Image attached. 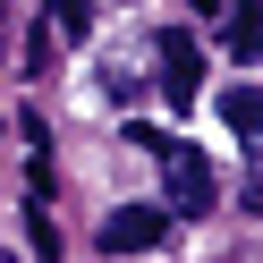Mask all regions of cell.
<instances>
[{"label":"cell","instance_id":"3","mask_svg":"<svg viewBox=\"0 0 263 263\" xmlns=\"http://www.w3.org/2000/svg\"><path fill=\"white\" fill-rule=\"evenodd\" d=\"M161 221H170V212H153V204H119L102 221V255H144V246H161Z\"/></svg>","mask_w":263,"mask_h":263},{"label":"cell","instance_id":"4","mask_svg":"<svg viewBox=\"0 0 263 263\" xmlns=\"http://www.w3.org/2000/svg\"><path fill=\"white\" fill-rule=\"evenodd\" d=\"M229 60H263V9H255V0H229Z\"/></svg>","mask_w":263,"mask_h":263},{"label":"cell","instance_id":"6","mask_svg":"<svg viewBox=\"0 0 263 263\" xmlns=\"http://www.w3.org/2000/svg\"><path fill=\"white\" fill-rule=\"evenodd\" d=\"M51 17H60V34H77V43H85V26H93V0H51Z\"/></svg>","mask_w":263,"mask_h":263},{"label":"cell","instance_id":"1","mask_svg":"<svg viewBox=\"0 0 263 263\" xmlns=\"http://www.w3.org/2000/svg\"><path fill=\"white\" fill-rule=\"evenodd\" d=\"M136 144L161 161V178H170V212H212V161L195 153V144H178V136H153V127H136Z\"/></svg>","mask_w":263,"mask_h":263},{"label":"cell","instance_id":"2","mask_svg":"<svg viewBox=\"0 0 263 263\" xmlns=\"http://www.w3.org/2000/svg\"><path fill=\"white\" fill-rule=\"evenodd\" d=\"M153 60H161V93H170L178 110L195 102V93H204V51H195V34H153Z\"/></svg>","mask_w":263,"mask_h":263},{"label":"cell","instance_id":"5","mask_svg":"<svg viewBox=\"0 0 263 263\" xmlns=\"http://www.w3.org/2000/svg\"><path fill=\"white\" fill-rule=\"evenodd\" d=\"M221 119H229V136L255 144V136H263V93H255V85H229V93H221Z\"/></svg>","mask_w":263,"mask_h":263}]
</instances>
